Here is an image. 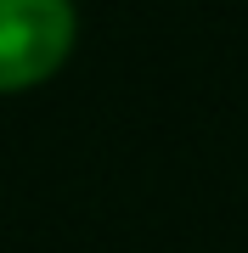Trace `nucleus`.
Instances as JSON below:
<instances>
[{"label":"nucleus","mask_w":248,"mask_h":253,"mask_svg":"<svg viewBox=\"0 0 248 253\" xmlns=\"http://www.w3.org/2000/svg\"><path fill=\"white\" fill-rule=\"evenodd\" d=\"M74 45V0H0V90L34 84Z\"/></svg>","instance_id":"obj_1"}]
</instances>
